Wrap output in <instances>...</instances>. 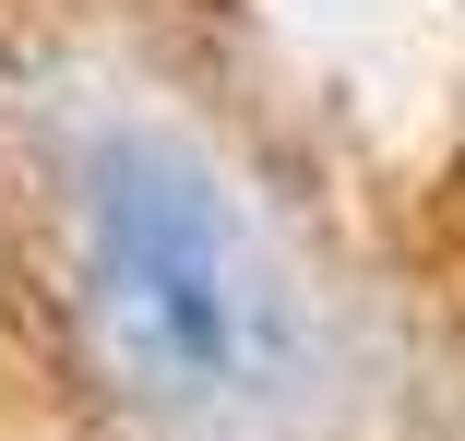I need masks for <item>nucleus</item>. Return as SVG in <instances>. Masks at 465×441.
<instances>
[{
	"label": "nucleus",
	"mask_w": 465,
	"mask_h": 441,
	"mask_svg": "<svg viewBox=\"0 0 465 441\" xmlns=\"http://www.w3.org/2000/svg\"><path fill=\"white\" fill-rule=\"evenodd\" d=\"M84 310L108 370L155 406L262 394L287 358V299L251 227L227 215L215 167L155 132H108L84 155Z\"/></svg>",
	"instance_id": "f257e3e1"
}]
</instances>
